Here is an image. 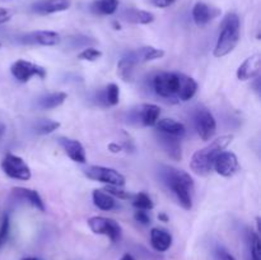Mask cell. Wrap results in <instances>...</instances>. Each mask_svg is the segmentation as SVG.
<instances>
[{
	"label": "cell",
	"instance_id": "cell-1",
	"mask_svg": "<svg viewBox=\"0 0 261 260\" xmlns=\"http://www.w3.org/2000/svg\"><path fill=\"white\" fill-rule=\"evenodd\" d=\"M162 178L166 185L171 189L178 203L185 211L193 208V193L195 189L193 177L184 170L165 166L162 170Z\"/></svg>",
	"mask_w": 261,
	"mask_h": 260
},
{
	"label": "cell",
	"instance_id": "cell-2",
	"mask_svg": "<svg viewBox=\"0 0 261 260\" xmlns=\"http://www.w3.org/2000/svg\"><path fill=\"white\" fill-rule=\"evenodd\" d=\"M233 140V135L227 134L217 138L216 140L208 144L206 147L196 150L193 154L190 161V168L194 173L199 176H206L213 170V163L216 161L217 155L223 152L227 147Z\"/></svg>",
	"mask_w": 261,
	"mask_h": 260
},
{
	"label": "cell",
	"instance_id": "cell-3",
	"mask_svg": "<svg viewBox=\"0 0 261 260\" xmlns=\"http://www.w3.org/2000/svg\"><path fill=\"white\" fill-rule=\"evenodd\" d=\"M240 36H241L240 17L233 12L227 13L221 23V30H219L216 47H214V56L223 58L228 55L239 43Z\"/></svg>",
	"mask_w": 261,
	"mask_h": 260
},
{
	"label": "cell",
	"instance_id": "cell-4",
	"mask_svg": "<svg viewBox=\"0 0 261 260\" xmlns=\"http://www.w3.org/2000/svg\"><path fill=\"white\" fill-rule=\"evenodd\" d=\"M2 168L5 175L9 176L10 178H15V180L27 181L32 176L31 168L23 161V158L10 152H8L3 158Z\"/></svg>",
	"mask_w": 261,
	"mask_h": 260
},
{
	"label": "cell",
	"instance_id": "cell-5",
	"mask_svg": "<svg viewBox=\"0 0 261 260\" xmlns=\"http://www.w3.org/2000/svg\"><path fill=\"white\" fill-rule=\"evenodd\" d=\"M84 175L88 178L99 183L107 184L112 186H124L125 177L119 171L110 167H103V166H89L84 170Z\"/></svg>",
	"mask_w": 261,
	"mask_h": 260
},
{
	"label": "cell",
	"instance_id": "cell-6",
	"mask_svg": "<svg viewBox=\"0 0 261 260\" xmlns=\"http://www.w3.org/2000/svg\"><path fill=\"white\" fill-rule=\"evenodd\" d=\"M88 226L93 233L107 236L112 242L119 241L121 237V227L112 218L99 216L91 217L88 219Z\"/></svg>",
	"mask_w": 261,
	"mask_h": 260
},
{
	"label": "cell",
	"instance_id": "cell-7",
	"mask_svg": "<svg viewBox=\"0 0 261 260\" xmlns=\"http://www.w3.org/2000/svg\"><path fill=\"white\" fill-rule=\"evenodd\" d=\"M10 71H12L13 76L22 83L28 82L32 76H38V78L43 79L47 75V71L43 66L31 63V61L22 60V59L13 63V65L10 66Z\"/></svg>",
	"mask_w": 261,
	"mask_h": 260
},
{
	"label": "cell",
	"instance_id": "cell-8",
	"mask_svg": "<svg viewBox=\"0 0 261 260\" xmlns=\"http://www.w3.org/2000/svg\"><path fill=\"white\" fill-rule=\"evenodd\" d=\"M178 84L180 81L177 73L162 71L153 78V89L161 97H171L177 94Z\"/></svg>",
	"mask_w": 261,
	"mask_h": 260
},
{
	"label": "cell",
	"instance_id": "cell-9",
	"mask_svg": "<svg viewBox=\"0 0 261 260\" xmlns=\"http://www.w3.org/2000/svg\"><path fill=\"white\" fill-rule=\"evenodd\" d=\"M194 125H195L196 133L203 140H209L216 134L217 122L213 114L209 110H196L195 115H194Z\"/></svg>",
	"mask_w": 261,
	"mask_h": 260
},
{
	"label": "cell",
	"instance_id": "cell-10",
	"mask_svg": "<svg viewBox=\"0 0 261 260\" xmlns=\"http://www.w3.org/2000/svg\"><path fill=\"white\" fill-rule=\"evenodd\" d=\"M213 170L223 177H232L240 171L237 155L231 150H223L217 155L213 163Z\"/></svg>",
	"mask_w": 261,
	"mask_h": 260
},
{
	"label": "cell",
	"instance_id": "cell-11",
	"mask_svg": "<svg viewBox=\"0 0 261 260\" xmlns=\"http://www.w3.org/2000/svg\"><path fill=\"white\" fill-rule=\"evenodd\" d=\"M60 35L54 31H35L22 37V42L30 43V45L56 46L60 43Z\"/></svg>",
	"mask_w": 261,
	"mask_h": 260
},
{
	"label": "cell",
	"instance_id": "cell-12",
	"mask_svg": "<svg viewBox=\"0 0 261 260\" xmlns=\"http://www.w3.org/2000/svg\"><path fill=\"white\" fill-rule=\"evenodd\" d=\"M193 19L198 25L208 24L211 20L216 19L218 15H221V10L216 7L206 4V3L198 2L193 8Z\"/></svg>",
	"mask_w": 261,
	"mask_h": 260
},
{
	"label": "cell",
	"instance_id": "cell-13",
	"mask_svg": "<svg viewBox=\"0 0 261 260\" xmlns=\"http://www.w3.org/2000/svg\"><path fill=\"white\" fill-rule=\"evenodd\" d=\"M261 70V56L259 54L249 56L237 69V78L240 81H250L256 78Z\"/></svg>",
	"mask_w": 261,
	"mask_h": 260
},
{
	"label": "cell",
	"instance_id": "cell-14",
	"mask_svg": "<svg viewBox=\"0 0 261 260\" xmlns=\"http://www.w3.org/2000/svg\"><path fill=\"white\" fill-rule=\"evenodd\" d=\"M70 5L71 0H40L32 5V10L37 14L47 15L68 10Z\"/></svg>",
	"mask_w": 261,
	"mask_h": 260
},
{
	"label": "cell",
	"instance_id": "cell-15",
	"mask_svg": "<svg viewBox=\"0 0 261 260\" xmlns=\"http://www.w3.org/2000/svg\"><path fill=\"white\" fill-rule=\"evenodd\" d=\"M60 144L71 161L76 163H86V149L81 142L69 138H60Z\"/></svg>",
	"mask_w": 261,
	"mask_h": 260
},
{
	"label": "cell",
	"instance_id": "cell-16",
	"mask_svg": "<svg viewBox=\"0 0 261 260\" xmlns=\"http://www.w3.org/2000/svg\"><path fill=\"white\" fill-rule=\"evenodd\" d=\"M158 142H160L161 147L165 149V152L167 153L172 160L180 161L181 158H182L180 138L172 137V135L165 134V133H160V134H158Z\"/></svg>",
	"mask_w": 261,
	"mask_h": 260
},
{
	"label": "cell",
	"instance_id": "cell-17",
	"mask_svg": "<svg viewBox=\"0 0 261 260\" xmlns=\"http://www.w3.org/2000/svg\"><path fill=\"white\" fill-rule=\"evenodd\" d=\"M150 244L155 251L165 252L172 245V236L170 232L161 228H152L150 231Z\"/></svg>",
	"mask_w": 261,
	"mask_h": 260
},
{
	"label": "cell",
	"instance_id": "cell-18",
	"mask_svg": "<svg viewBox=\"0 0 261 260\" xmlns=\"http://www.w3.org/2000/svg\"><path fill=\"white\" fill-rule=\"evenodd\" d=\"M160 133H165V134L172 135V137L182 138L186 133V127L182 122L176 121L173 119H162L158 120L154 125Z\"/></svg>",
	"mask_w": 261,
	"mask_h": 260
},
{
	"label": "cell",
	"instance_id": "cell-19",
	"mask_svg": "<svg viewBox=\"0 0 261 260\" xmlns=\"http://www.w3.org/2000/svg\"><path fill=\"white\" fill-rule=\"evenodd\" d=\"M178 81H180L177 91L178 98L181 101H190L198 91V83L195 82V79L185 75V74H178Z\"/></svg>",
	"mask_w": 261,
	"mask_h": 260
},
{
	"label": "cell",
	"instance_id": "cell-20",
	"mask_svg": "<svg viewBox=\"0 0 261 260\" xmlns=\"http://www.w3.org/2000/svg\"><path fill=\"white\" fill-rule=\"evenodd\" d=\"M139 63L138 61L137 55H135L134 51L129 53L127 55L122 56L121 59L117 63V73L121 76L122 81L130 82L133 78V71H134L135 65Z\"/></svg>",
	"mask_w": 261,
	"mask_h": 260
},
{
	"label": "cell",
	"instance_id": "cell-21",
	"mask_svg": "<svg viewBox=\"0 0 261 260\" xmlns=\"http://www.w3.org/2000/svg\"><path fill=\"white\" fill-rule=\"evenodd\" d=\"M138 114H139V119L143 125H145V126H154L155 122L160 119L161 109L157 105L143 103L138 109Z\"/></svg>",
	"mask_w": 261,
	"mask_h": 260
},
{
	"label": "cell",
	"instance_id": "cell-22",
	"mask_svg": "<svg viewBox=\"0 0 261 260\" xmlns=\"http://www.w3.org/2000/svg\"><path fill=\"white\" fill-rule=\"evenodd\" d=\"M122 15L127 22L134 23V24H149L154 20V15L152 13L147 12V10L135 9V8L126 9Z\"/></svg>",
	"mask_w": 261,
	"mask_h": 260
},
{
	"label": "cell",
	"instance_id": "cell-23",
	"mask_svg": "<svg viewBox=\"0 0 261 260\" xmlns=\"http://www.w3.org/2000/svg\"><path fill=\"white\" fill-rule=\"evenodd\" d=\"M13 194L19 198L25 199V200L30 201L35 208H37L38 211L45 212V203H43L42 198H41L40 194L36 190H32V189L27 188H14L13 189Z\"/></svg>",
	"mask_w": 261,
	"mask_h": 260
},
{
	"label": "cell",
	"instance_id": "cell-24",
	"mask_svg": "<svg viewBox=\"0 0 261 260\" xmlns=\"http://www.w3.org/2000/svg\"><path fill=\"white\" fill-rule=\"evenodd\" d=\"M92 199H93L94 205L97 206L101 211H112L116 205V201H115L114 196L110 195L109 193L103 190H99V189H96L92 194Z\"/></svg>",
	"mask_w": 261,
	"mask_h": 260
},
{
	"label": "cell",
	"instance_id": "cell-25",
	"mask_svg": "<svg viewBox=\"0 0 261 260\" xmlns=\"http://www.w3.org/2000/svg\"><path fill=\"white\" fill-rule=\"evenodd\" d=\"M66 97H68V94L65 92H55V93L46 94L38 99V106L43 110L56 109L65 102Z\"/></svg>",
	"mask_w": 261,
	"mask_h": 260
},
{
	"label": "cell",
	"instance_id": "cell-26",
	"mask_svg": "<svg viewBox=\"0 0 261 260\" xmlns=\"http://www.w3.org/2000/svg\"><path fill=\"white\" fill-rule=\"evenodd\" d=\"M119 8V0H93L92 12L99 15H112Z\"/></svg>",
	"mask_w": 261,
	"mask_h": 260
},
{
	"label": "cell",
	"instance_id": "cell-27",
	"mask_svg": "<svg viewBox=\"0 0 261 260\" xmlns=\"http://www.w3.org/2000/svg\"><path fill=\"white\" fill-rule=\"evenodd\" d=\"M247 260H261V242L257 232H247Z\"/></svg>",
	"mask_w": 261,
	"mask_h": 260
},
{
	"label": "cell",
	"instance_id": "cell-28",
	"mask_svg": "<svg viewBox=\"0 0 261 260\" xmlns=\"http://www.w3.org/2000/svg\"><path fill=\"white\" fill-rule=\"evenodd\" d=\"M99 101L105 106H116L120 101L119 86L115 83H110L102 92H99Z\"/></svg>",
	"mask_w": 261,
	"mask_h": 260
},
{
	"label": "cell",
	"instance_id": "cell-29",
	"mask_svg": "<svg viewBox=\"0 0 261 260\" xmlns=\"http://www.w3.org/2000/svg\"><path fill=\"white\" fill-rule=\"evenodd\" d=\"M137 55L138 61H152L157 60V59H162L165 56V51L162 48H155L153 46H145V47L139 48V50L134 51Z\"/></svg>",
	"mask_w": 261,
	"mask_h": 260
},
{
	"label": "cell",
	"instance_id": "cell-30",
	"mask_svg": "<svg viewBox=\"0 0 261 260\" xmlns=\"http://www.w3.org/2000/svg\"><path fill=\"white\" fill-rule=\"evenodd\" d=\"M60 127V122L54 121L50 119H41L36 122L35 125V132L40 135L50 134V133L55 132Z\"/></svg>",
	"mask_w": 261,
	"mask_h": 260
},
{
	"label": "cell",
	"instance_id": "cell-31",
	"mask_svg": "<svg viewBox=\"0 0 261 260\" xmlns=\"http://www.w3.org/2000/svg\"><path fill=\"white\" fill-rule=\"evenodd\" d=\"M133 206L140 211H150V209L154 208V204H153L152 199L148 194L145 193H138L133 196Z\"/></svg>",
	"mask_w": 261,
	"mask_h": 260
},
{
	"label": "cell",
	"instance_id": "cell-32",
	"mask_svg": "<svg viewBox=\"0 0 261 260\" xmlns=\"http://www.w3.org/2000/svg\"><path fill=\"white\" fill-rule=\"evenodd\" d=\"M9 231H10V219L8 214H4L2 219V224H0V250L3 249L5 244L8 241V237H9Z\"/></svg>",
	"mask_w": 261,
	"mask_h": 260
},
{
	"label": "cell",
	"instance_id": "cell-33",
	"mask_svg": "<svg viewBox=\"0 0 261 260\" xmlns=\"http://www.w3.org/2000/svg\"><path fill=\"white\" fill-rule=\"evenodd\" d=\"M101 56H102L101 51L93 47L84 48L81 54H78V59H81V60H86V61H96L98 60Z\"/></svg>",
	"mask_w": 261,
	"mask_h": 260
},
{
	"label": "cell",
	"instance_id": "cell-34",
	"mask_svg": "<svg viewBox=\"0 0 261 260\" xmlns=\"http://www.w3.org/2000/svg\"><path fill=\"white\" fill-rule=\"evenodd\" d=\"M105 191H107L110 195L116 196V198H119V199H133V196H134V195H132L129 191H125L121 186L107 185L106 189H105Z\"/></svg>",
	"mask_w": 261,
	"mask_h": 260
},
{
	"label": "cell",
	"instance_id": "cell-35",
	"mask_svg": "<svg viewBox=\"0 0 261 260\" xmlns=\"http://www.w3.org/2000/svg\"><path fill=\"white\" fill-rule=\"evenodd\" d=\"M214 260H236L231 252L227 251L224 247L218 246L214 250Z\"/></svg>",
	"mask_w": 261,
	"mask_h": 260
},
{
	"label": "cell",
	"instance_id": "cell-36",
	"mask_svg": "<svg viewBox=\"0 0 261 260\" xmlns=\"http://www.w3.org/2000/svg\"><path fill=\"white\" fill-rule=\"evenodd\" d=\"M134 218H135V221L139 222V223H142V224H144V226H147V224L150 223V217L148 216V213L145 211L137 209V212L134 213Z\"/></svg>",
	"mask_w": 261,
	"mask_h": 260
},
{
	"label": "cell",
	"instance_id": "cell-37",
	"mask_svg": "<svg viewBox=\"0 0 261 260\" xmlns=\"http://www.w3.org/2000/svg\"><path fill=\"white\" fill-rule=\"evenodd\" d=\"M10 18H12V12L5 8H0V24L9 22Z\"/></svg>",
	"mask_w": 261,
	"mask_h": 260
},
{
	"label": "cell",
	"instance_id": "cell-38",
	"mask_svg": "<svg viewBox=\"0 0 261 260\" xmlns=\"http://www.w3.org/2000/svg\"><path fill=\"white\" fill-rule=\"evenodd\" d=\"M175 3L176 0H152V4L157 8H168Z\"/></svg>",
	"mask_w": 261,
	"mask_h": 260
},
{
	"label": "cell",
	"instance_id": "cell-39",
	"mask_svg": "<svg viewBox=\"0 0 261 260\" xmlns=\"http://www.w3.org/2000/svg\"><path fill=\"white\" fill-rule=\"evenodd\" d=\"M122 145L117 144V143H111V144H109V150L112 153H120L122 150Z\"/></svg>",
	"mask_w": 261,
	"mask_h": 260
},
{
	"label": "cell",
	"instance_id": "cell-40",
	"mask_svg": "<svg viewBox=\"0 0 261 260\" xmlns=\"http://www.w3.org/2000/svg\"><path fill=\"white\" fill-rule=\"evenodd\" d=\"M158 219H160V221H162V222H168L170 221V218H168V216L166 213H160L158 214Z\"/></svg>",
	"mask_w": 261,
	"mask_h": 260
},
{
	"label": "cell",
	"instance_id": "cell-41",
	"mask_svg": "<svg viewBox=\"0 0 261 260\" xmlns=\"http://www.w3.org/2000/svg\"><path fill=\"white\" fill-rule=\"evenodd\" d=\"M120 260H135V257L132 254H129V252H126V254L122 255V257Z\"/></svg>",
	"mask_w": 261,
	"mask_h": 260
},
{
	"label": "cell",
	"instance_id": "cell-42",
	"mask_svg": "<svg viewBox=\"0 0 261 260\" xmlns=\"http://www.w3.org/2000/svg\"><path fill=\"white\" fill-rule=\"evenodd\" d=\"M4 130H5V126L3 124H0V137H2V135L4 134Z\"/></svg>",
	"mask_w": 261,
	"mask_h": 260
},
{
	"label": "cell",
	"instance_id": "cell-43",
	"mask_svg": "<svg viewBox=\"0 0 261 260\" xmlns=\"http://www.w3.org/2000/svg\"><path fill=\"white\" fill-rule=\"evenodd\" d=\"M22 260H38L37 257H32V256H28V257H23Z\"/></svg>",
	"mask_w": 261,
	"mask_h": 260
},
{
	"label": "cell",
	"instance_id": "cell-44",
	"mask_svg": "<svg viewBox=\"0 0 261 260\" xmlns=\"http://www.w3.org/2000/svg\"><path fill=\"white\" fill-rule=\"evenodd\" d=\"M0 46H2V45H0Z\"/></svg>",
	"mask_w": 261,
	"mask_h": 260
}]
</instances>
